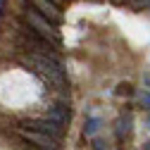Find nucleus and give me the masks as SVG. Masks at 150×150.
Here are the masks:
<instances>
[{
  "mask_svg": "<svg viewBox=\"0 0 150 150\" xmlns=\"http://www.w3.org/2000/svg\"><path fill=\"white\" fill-rule=\"evenodd\" d=\"M96 131H98V119H91V122H88V129H86V134H88V136H93Z\"/></svg>",
  "mask_w": 150,
  "mask_h": 150,
  "instance_id": "423d86ee",
  "label": "nucleus"
},
{
  "mask_svg": "<svg viewBox=\"0 0 150 150\" xmlns=\"http://www.w3.org/2000/svg\"><path fill=\"white\" fill-rule=\"evenodd\" d=\"M48 119H50V122H57V124H64V122H67V107H62V105L52 107L50 115H48Z\"/></svg>",
  "mask_w": 150,
  "mask_h": 150,
  "instance_id": "39448f33",
  "label": "nucleus"
},
{
  "mask_svg": "<svg viewBox=\"0 0 150 150\" xmlns=\"http://www.w3.org/2000/svg\"><path fill=\"white\" fill-rule=\"evenodd\" d=\"M52 3H60V0H52Z\"/></svg>",
  "mask_w": 150,
  "mask_h": 150,
  "instance_id": "9d476101",
  "label": "nucleus"
},
{
  "mask_svg": "<svg viewBox=\"0 0 150 150\" xmlns=\"http://www.w3.org/2000/svg\"><path fill=\"white\" fill-rule=\"evenodd\" d=\"M19 134L33 143H38V148H43V150H57V141L45 134H36V131H26V129H19Z\"/></svg>",
  "mask_w": 150,
  "mask_h": 150,
  "instance_id": "20e7f679",
  "label": "nucleus"
},
{
  "mask_svg": "<svg viewBox=\"0 0 150 150\" xmlns=\"http://www.w3.org/2000/svg\"><path fill=\"white\" fill-rule=\"evenodd\" d=\"M24 19H26L29 29H33V33H38L43 41H48L50 45H60V33L55 31L52 22L45 19V17L36 10V7H26V10H24Z\"/></svg>",
  "mask_w": 150,
  "mask_h": 150,
  "instance_id": "f257e3e1",
  "label": "nucleus"
},
{
  "mask_svg": "<svg viewBox=\"0 0 150 150\" xmlns=\"http://www.w3.org/2000/svg\"><path fill=\"white\" fill-rule=\"evenodd\" d=\"M145 150H150V143H145Z\"/></svg>",
  "mask_w": 150,
  "mask_h": 150,
  "instance_id": "6e6552de",
  "label": "nucleus"
},
{
  "mask_svg": "<svg viewBox=\"0 0 150 150\" xmlns=\"http://www.w3.org/2000/svg\"><path fill=\"white\" fill-rule=\"evenodd\" d=\"M138 7H150V0H134Z\"/></svg>",
  "mask_w": 150,
  "mask_h": 150,
  "instance_id": "0eeeda50",
  "label": "nucleus"
},
{
  "mask_svg": "<svg viewBox=\"0 0 150 150\" xmlns=\"http://www.w3.org/2000/svg\"><path fill=\"white\" fill-rule=\"evenodd\" d=\"M148 126H150V117H148Z\"/></svg>",
  "mask_w": 150,
  "mask_h": 150,
  "instance_id": "1a4fd4ad",
  "label": "nucleus"
},
{
  "mask_svg": "<svg viewBox=\"0 0 150 150\" xmlns=\"http://www.w3.org/2000/svg\"><path fill=\"white\" fill-rule=\"evenodd\" d=\"M26 126H29L31 131H36V134H45V136H50V138H55V141L62 138V124H57V122H50V119H33V122H29Z\"/></svg>",
  "mask_w": 150,
  "mask_h": 150,
  "instance_id": "f03ea898",
  "label": "nucleus"
},
{
  "mask_svg": "<svg viewBox=\"0 0 150 150\" xmlns=\"http://www.w3.org/2000/svg\"><path fill=\"white\" fill-rule=\"evenodd\" d=\"M31 5L38 10L45 19H50L52 24H60L62 22V12H60L57 3H52V0H31Z\"/></svg>",
  "mask_w": 150,
  "mask_h": 150,
  "instance_id": "7ed1b4c3",
  "label": "nucleus"
}]
</instances>
